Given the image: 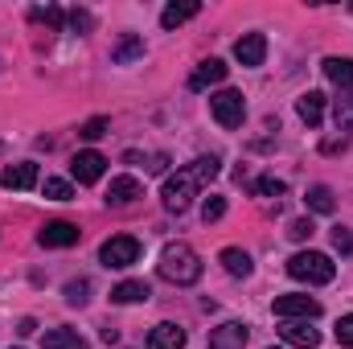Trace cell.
<instances>
[{
    "mask_svg": "<svg viewBox=\"0 0 353 349\" xmlns=\"http://www.w3.org/2000/svg\"><path fill=\"white\" fill-rule=\"evenodd\" d=\"M222 169V161L218 157H197L189 169H181L176 177L165 181V189H161V197H165V210L169 214H185L189 206H193V193L201 189V185H210L214 177Z\"/></svg>",
    "mask_w": 353,
    "mask_h": 349,
    "instance_id": "cell-1",
    "label": "cell"
},
{
    "mask_svg": "<svg viewBox=\"0 0 353 349\" xmlns=\"http://www.w3.org/2000/svg\"><path fill=\"white\" fill-rule=\"evenodd\" d=\"M161 275L176 283V288H189V283H197L201 279V259H197V251L189 247V243H169L165 251H161Z\"/></svg>",
    "mask_w": 353,
    "mask_h": 349,
    "instance_id": "cell-2",
    "label": "cell"
},
{
    "mask_svg": "<svg viewBox=\"0 0 353 349\" xmlns=\"http://www.w3.org/2000/svg\"><path fill=\"white\" fill-rule=\"evenodd\" d=\"M288 275L300 279V283H333L337 263L329 255H321V251H300V255L288 259Z\"/></svg>",
    "mask_w": 353,
    "mask_h": 349,
    "instance_id": "cell-3",
    "label": "cell"
},
{
    "mask_svg": "<svg viewBox=\"0 0 353 349\" xmlns=\"http://www.w3.org/2000/svg\"><path fill=\"white\" fill-rule=\"evenodd\" d=\"M210 111L222 128H239L247 119V99H243V90H218V94H210Z\"/></svg>",
    "mask_w": 353,
    "mask_h": 349,
    "instance_id": "cell-4",
    "label": "cell"
},
{
    "mask_svg": "<svg viewBox=\"0 0 353 349\" xmlns=\"http://www.w3.org/2000/svg\"><path fill=\"white\" fill-rule=\"evenodd\" d=\"M99 259H103V267H132L140 259V243L132 235H115L99 247Z\"/></svg>",
    "mask_w": 353,
    "mask_h": 349,
    "instance_id": "cell-5",
    "label": "cell"
},
{
    "mask_svg": "<svg viewBox=\"0 0 353 349\" xmlns=\"http://www.w3.org/2000/svg\"><path fill=\"white\" fill-rule=\"evenodd\" d=\"M275 317H283V321H316L321 317V300H312V296H279L275 300Z\"/></svg>",
    "mask_w": 353,
    "mask_h": 349,
    "instance_id": "cell-6",
    "label": "cell"
},
{
    "mask_svg": "<svg viewBox=\"0 0 353 349\" xmlns=\"http://www.w3.org/2000/svg\"><path fill=\"white\" fill-rule=\"evenodd\" d=\"M79 239H83V230H79L74 222H62V218H58V222H46V226L37 230V243H41V247H74Z\"/></svg>",
    "mask_w": 353,
    "mask_h": 349,
    "instance_id": "cell-7",
    "label": "cell"
},
{
    "mask_svg": "<svg viewBox=\"0 0 353 349\" xmlns=\"http://www.w3.org/2000/svg\"><path fill=\"white\" fill-rule=\"evenodd\" d=\"M226 74H230V66H226L222 58H205V62L189 74V90H205V87H214V83H226Z\"/></svg>",
    "mask_w": 353,
    "mask_h": 349,
    "instance_id": "cell-8",
    "label": "cell"
},
{
    "mask_svg": "<svg viewBox=\"0 0 353 349\" xmlns=\"http://www.w3.org/2000/svg\"><path fill=\"white\" fill-rule=\"evenodd\" d=\"M234 58H239L243 66H263L267 37H263V33H243V37L234 41Z\"/></svg>",
    "mask_w": 353,
    "mask_h": 349,
    "instance_id": "cell-9",
    "label": "cell"
},
{
    "mask_svg": "<svg viewBox=\"0 0 353 349\" xmlns=\"http://www.w3.org/2000/svg\"><path fill=\"white\" fill-rule=\"evenodd\" d=\"M103 169H107V161H103L99 152H79V157L70 161V173H74L79 185H94V181L103 177Z\"/></svg>",
    "mask_w": 353,
    "mask_h": 349,
    "instance_id": "cell-10",
    "label": "cell"
},
{
    "mask_svg": "<svg viewBox=\"0 0 353 349\" xmlns=\"http://www.w3.org/2000/svg\"><path fill=\"white\" fill-rule=\"evenodd\" d=\"M279 333H283L288 346H300V349H316L321 346V329H312L308 321H288Z\"/></svg>",
    "mask_w": 353,
    "mask_h": 349,
    "instance_id": "cell-11",
    "label": "cell"
},
{
    "mask_svg": "<svg viewBox=\"0 0 353 349\" xmlns=\"http://www.w3.org/2000/svg\"><path fill=\"white\" fill-rule=\"evenodd\" d=\"M136 58H144V37H140V33H123V37L111 46V62H115V66H132Z\"/></svg>",
    "mask_w": 353,
    "mask_h": 349,
    "instance_id": "cell-12",
    "label": "cell"
},
{
    "mask_svg": "<svg viewBox=\"0 0 353 349\" xmlns=\"http://www.w3.org/2000/svg\"><path fill=\"white\" fill-rule=\"evenodd\" d=\"M0 185H4V189H33V185H37V165H33V161L8 165V169L0 173Z\"/></svg>",
    "mask_w": 353,
    "mask_h": 349,
    "instance_id": "cell-13",
    "label": "cell"
},
{
    "mask_svg": "<svg viewBox=\"0 0 353 349\" xmlns=\"http://www.w3.org/2000/svg\"><path fill=\"white\" fill-rule=\"evenodd\" d=\"M296 111H300V119H304L308 128H316V123L325 119V94H321V90H304V94L296 99Z\"/></svg>",
    "mask_w": 353,
    "mask_h": 349,
    "instance_id": "cell-14",
    "label": "cell"
},
{
    "mask_svg": "<svg viewBox=\"0 0 353 349\" xmlns=\"http://www.w3.org/2000/svg\"><path fill=\"white\" fill-rule=\"evenodd\" d=\"M140 193H144V189H140V181H136V177H115V181H111V189H107V206H132Z\"/></svg>",
    "mask_w": 353,
    "mask_h": 349,
    "instance_id": "cell-15",
    "label": "cell"
},
{
    "mask_svg": "<svg viewBox=\"0 0 353 349\" xmlns=\"http://www.w3.org/2000/svg\"><path fill=\"white\" fill-rule=\"evenodd\" d=\"M148 349H185V329H176L173 321L157 325V329L148 333Z\"/></svg>",
    "mask_w": 353,
    "mask_h": 349,
    "instance_id": "cell-16",
    "label": "cell"
},
{
    "mask_svg": "<svg viewBox=\"0 0 353 349\" xmlns=\"http://www.w3.org/2000/svg\"><path fill=\"white\" fill-rule=\"evenodd\" d=\"M148 296H152V288H148L144 279H123V283L111 288V300H115V304H140V300H148Z\"/></svg>",
    "mask_w": 353,
    "mask_h": 349,
    "instance_id": "cell-17",
    "label": "cell"
},
{
    "mask_svg": "<svg viewBox=\"0 0 353 349\" xmlns=\"http://www.w3.org/2000/svg\"><path fill=\"white\" fill-rule=\"evenodd\" d=\"M197 12H201L197 0H181V4H169V8L161 12V25H165V29H176V25H185L189 17H197Z\"/></svg>",
    "mask_w": 353,
    "mask_h": 349,
    "instance_id": "cell-18",
    "label": "cell"
},
{
    "mask_svg": "<svg viewBox=\"0 0 353 349\" xmlns=\"http://www.w3.org/2000/svg\"><path fill=\"white\" fill-rule=\"evenodd\" d=\"M243 346H247V325H222L210 341V349H243Z\"/></svg>",
    "mask_w": 353,
    "mask_h": 349,
    "instance_id": "cell-19",
    "label": "cell"
},
{
    "mask_svg": "<svg viewBox=\"0 0 353 349\" xmlns=\"http://www.w3.org/2000/svg\"><path fill=\"white\" fill-rule=\"evenodd\" d=\"M325 74H329V83L350 90L353 87V58H325Z\"/></svg>",
    "mask_w": 353,
    "mask_h": 349,
    "instance_id": "cell-20",
    "label": "cell"
},
{
    "mask_svg": "<svg viewBox=\"0 0 353 349\" xmlns=\"http://www.w3.org/2000/svg\"><path fill=\"white\" fill-rule=\"evenodd\" d=\"M41 346H46V349H90L74 329H50V333L41 337Z\"/></svg>",
    "mask_w": 353,
    "mask_h": 349,
    "instance_id": "cell-21",
    "label": "cell"
},
{
    "mask_svg": "<svg viewBox=\"0 0 353 349\" xmlns=\"http://www.w3.org/2000/svg\"><path fill=\"white\" fill-rule=\"evenodd\" d=\"M222 267H226L230 275H243V279H247V275L255 271L251 255H247V251H239V247H226V251H222Z\"/></svg>",
    "mask_w": 353,
    "mask_h": 349,
    "instance_id": "cell-22",
    "label": "cell"
},
{
    "mask_svg": "<svg viewBox=\"0 0 353 349\" xmlns=\"http://www.w3.org/2000/svg\"><path fill=\"white\" fill-rule=\"evenodd\" d=\"M333 119H337L341 132H353V87L341 90V94L333 99Z\"/></svg>",
    "mask_w": 353,
    "mask_h": 349,
    "instance_id": "cell-23",
    "label": "cell"
},
{
    "mask_svg": "<svg viewBox=\"0 0 353 349\" xmlns=\"http://www.w3.org/2000/svg\"><path fill=\"white\" fill-rule=\"evenodd\" d=\"M304 201H308V210H316V214H333V210H337V201H333V189H329V185H312Z\"/></svg>",
    "mask_w": 353,
    "mask_h": 349,
    "instance_id": "cell-24",
    "label": "cell"
},
{
    "mask_svg": "<svg viewBox=\"0 0 353 349\" xmlns=\"http://www.w3.org/2000/svg\"><path fill=\"white\" fill-rule=\"evenodd\" d=\"M46 197H50V201H70L74 189H70V181H62V177H46Z\"/></svg>",
    "mask_w": 353,
    "mask_h": 349,
    "instance_id": "cell-25",
    "label": "cell"
},
{
    "mask_svg": "<svg viewBox=\"0 0 353 349\" xmlns=\"http://www.w3.org/2000/svg\"><path fill=\"white\" fill-rule=\"evenodd\" d=\"M66 300H70V304H87L90 300V283L87 279H70V283H66Z\"/></svg>",
    "mask_w": 353,
    "mask_h": 349,
    "instance_id": "cell-26",
    "label": "cell"
},
{
    "mask_svg": "<svg viewBox=\"0 0 353 349\" xmlns=\"http://www.w3.org/2000/svg\"><path fill=\"white\" fill-rule=\"evenodd\" d=\"M283 189H288V185H283L279 177H259V181H255V193H263V197H283Z\"/></svg>",
    "mask_w": 353,
    "mask_h": 349,
    "instance_id": "cell-27",
    "label": "cell"
},
{
    "mask_svg": "<svg viewBox=\"0 0 353 349\" xmlns=\"http://www.w3.org/2000/svg\"><path fill=\"white\" fill-rule=\"evenodd\" d=\"M226 214V197H205V206H201V218H205V226L210 222H218Z\"/></svg>",
    "mask_w": 353,
    "mask_h": 349,
    "instance_id": "cell-28",
    "label": "cell"
},
{
    "mask_svg": "<svg viewBox=\"0 0 353 349\" xmlns=\"http://www.w3.org/2000/svg\"><path fill=\"white\" fill-rule=\"evenodd\" d=\"M312 218H296L292 226H288V239H296V243H304V239H312Z\"/></svg>",
    "mask_w": 353,
    "mask_h": 349,
    "instance_id": "cell-29",
    "label": "cell"
},
{
    "mask_svg": "<svg viewBox=\"0 0 353 349\" xmlns=\"http://www.w3.org/2000/svg\"><path fill=\"white\" fill-rule=\"evenodd\" d=\"M103 132H107V119L99 115V119H87V123H83V132H79V136H83V140H99Z\"/></svg>",
    "mask_w": 353,
    "mask_h": 349,
    "instance_id": "cell-30",
    "label": "cell"
},
{
    "mask_svg": "<svg viewBox=\"0 0 353 349\" xmlns=\"http://www.w3.org/2000/svg\"><path fill=\"white\" fill-rule=\"evenodd\" d=\"M337 341L353 349V312H350V317H341V321H337Z\"/></svg>",
    "mask_w": 353,
    "mask_h": 349,
    "instance_id": "cell-31",
    "label": "cell"
},
{
    "mask_svg": "<svg viewBox=\"0 0 353 349\" xmlns=\"http://www.w3.org/2000/svg\"><path fill=\"white\" fill-rule=\"evenodd\" d=\"M333 247H337L341 255H350V251H353V235L345 230V226H337V230H333Z\"/></svg>",
    "mask_w": 353,
    "mask_h": 349,
    "instance_id": "cell-32",
    "label": "cell"
},
{
    "mask_svg": "<svg viewBox=\"0 0 353 349\" xmlns=\"http://www.w3.org/2000/svg\"><path fill=\"white\" fill-rule=\"evenodd\" d=\"M29 17H33V21H46V25H54V29L62 25V12H58V8H33Z\"/></svg>",
    "mask_w": 353,
    "mask_h": 349,
    "instance_id": "cell-33",
    "label": "cell"
},
{
    "mask_svg": "<svg viewBox=\"0 0 353 349\" xmlns=\"http://www.w3.org/2000/svg\"><path fill=\"white\" fill-rule=\"evenodd\" d=\"M70 25H74L79 33H87L90 25H94V17H90V12H83V8H74V12H70Z\"/></svg>",
    "mask_w": 353,
    "mask_h": 349,
    "instance_id": "cell-34",
    "label": "cell"
},
{
    "mask_svg": "<svg viewBox=\"0 0 353 349\" xmlns=\"http://www.w3.org/2000/svg\"><path fill=\"white\" fill-rule=\"evenodd\" d=\"M169 169V157H152V165H148V173H165Z\"/></svg>",
    "mask_w": 353,
    "mask_h": 349,
    "instance_id": "cell-35",
    "label": "cell"
}]
</instances>
